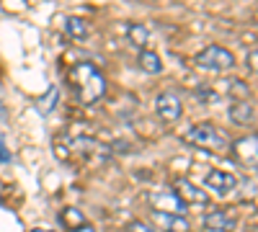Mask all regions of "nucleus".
Listing matches in <instances>:
<instances>
[{"instance_id": "f257e3e1", "label": "nucleus", "mask_w": 258, "mask_h": 232, "mask_svg": "<svg viewBox=\"0 0 258 232\" xmlns=\"http://www.w3.org/2000/svg\"><path fill=\"white\" fill-rule=\"evenodd\" d=\"M68 80H70L73 96L80 106H93L96 101H101L106 96V78L93 62H78V65H73V70L68 72Z\"/></svg>"}, {"instance_id": "f03ea898", "label": "nucleus", "mask_w": 258, "mask_h": 232, "mask_svg": "<svg viewBox=\"0 0 258 232\" xmlns=\"http://www.w3.org/2000/svg\"><path fill=\"white\" fill-rule=\"evenodd\" d=\"M183 139L194 147H202V150H209V152H225L230 147V139L222 129H217L214 124L209 121H202V124H194L191 129L183 134Z\"/></svg>"}, {"instance_id": "7ed1b4c3", "label": "nucleus", "mask_w": 258, "mask_h": 232, "mask_svg": "<svg viewBox=\"0 0 258 232\" xmlns=\"http://www.w3.org/2000/svg\"><path fill=\"white\" fill-rule=\"evenodd\" d=\"M194 65L202 70H212V72H227L235 67V54L222 44H209L194 57Z\"/></svg>"}, {"instance_id": "20e7f679", "label": "nucleus", "mask_w": 258, "mask_h": 232, "mask_svg": "<svg viewBox=\"0 0 258 232\" xmlns=\"http://www.w3.org/2000/svg\"><path fill=\"white\" fill-rule=\"evenodd\" d=\"M232 155L243 168L248 171H258V134H245L240 139H235L232 144Z\"/></svg>"}, {"instance_id": "39448f33", "label": "nucleus", "mask_w": 258, "mask_h": 232, "mask_svg": "<svg viewBox=\"0 0 258 232\" xmlns=\"http://www.w3.org/2000/svg\"><path fill=\"white\" fill-rule=\"evenodd\" d=\"M170 191H173V196H176L183 206H188V204L207 206V204H209V194H207V191H202L199 186H194V183H191V181H186V178H176V181H173V186H170Z\"/></svg>"}, {"instance_id": "423d86ee", "label": "nucleus", "mask_w": 258, "mask_h": 232, "mask_svg": "<svg viewBox=\"0 0 258 232\" xmlns=\"http://www.w3.org/2000/svg\"><path fill=\"white\" fill-rule=\"evenodd\" d=\"M155 114L160 116V121L173 124V121H178L181 114H183V103H181V98H178L173 91H165V93H160V96L155 98Z\"/></svg>"}, {"instance_id": "0eeeda50", "label": "nucleus", "mask_w": 258, "mask_h": 232, "mask_svg": "<svg viewBox=\"0 0 258 232\" xmlns=\"http://www.w3.org/2000/svg\"><path fill=\"white\" fill-rule=\"evenodd\" d=\"M150 222H153L155 232H188L191 224L183 214H170V212H158L153 209L150 212Z\"/></svg>"}, {"instance_id": "6e6552de", "label": "nucleus", "mask_w": 258, "mask_h": 232, "mask_svg": "<svg viewBox=\"0 0 258 232\" xmlns=\"http://www.w3.org/2000/svg\"><path fill=\"white\" fill-rule=\"evenodd\" d=\"M204 186L209 188V194L222 199V196H230L235 188H238V178L227 171H209L207 178H204Z\"/></svg>"}, {"instance_id": "1a4fd4ad", "label": "nucleus", "mask_w": 258, "mask_h": 232, "mask_svg": "<svg viewBox=\"0 0 258 232\" xmlns=\"http://www.w3.org/2000/svg\"><path fill=\"white\" fill-rule=\"evenodd\" d=\"M204 227L212 232H232L235 229V217L225 209H212V212L204 217Z\"/></svg>"}, {"instance_id": "9d476101", "label": "nucleus", "mask_w": 258, "mask_h": 232, "mask_svg": "<svg viewBox=\"0 0 258 232\" xmlns=\"http://www.w3.org/2000/svg\"><path fill=\"white\" fill-rule=\"evenodd\" d=\"M227 116L232 124H250V119H253L250 101H232V106L227 109Z\"/></svg>"}, {"instance_id": "9b49d317", "label": "nucleus", "mask_w": 258, "mask_h": 232, "mask_svg": "<svg viewBox=\"0 0 258 232\" xmlns=\"http://www.w3.org/2000/svg\"><path fill=\"white\" fill-rule=\"evenodd\" d=\"M137 65H140V70L147 72V75H158V72H163V62H160V57H158L155 52H150V49L137 52Z\"/></svg>"}, {"instance_id": "f8f14e48", "label": "nucleus", "mask_w": 258, "mask_h": 232, "mask_svg": "<svg viewBox=\"0 0 258 232\" xmlns=\"http://www.w3.org/2000/svg\"><path fill=\"white\" fill-rule=\"evenodd\" d=\"M64 34L73 36V39H85V36L91 34V26L85 24L83 18H75V16H73V18L64 21Z\"/></svg>"}, {"instance_id": "ddd939ff", "label": "nucleus", "mask_w": 258, "mask_h": 232, "mask_svg": "<svg viewBox=\"0 0 258 232\" xmlns=\"http://www.w3.org/2000/svg\"><path fill=\"white\" fill-rule=\"evenodd\" d=\"M126 36H129V41H132V47L135 49H145V44H147V29L142 26V24H135V26H129L126 29Z\"/></svg>"}, {"instance_id": "4468645a", "label": "nucleus", "mask_w": 258, "mask_h": 232, "mask_svg": "<svg viewBox=\"0 0 258 232\" xmlns=\"http://www.w3.org/2000/svg\"><path fill=\"white\" fill-rule=\"evenodd\" d=\"M59 219H62L64 224H68V229H75V227H80V224H85V222H88V219L83 217V212H80V209H73V206L62 209Z\"/></svg>"}, {"instance_id": "2eb2a0df", "label": "nucleus", "mask_w": 258, "mask_h": 232, "mask_svg": "<svg viewBox=\"0 0 258 232\" xmlns=\"http://www.w3.org/2000/svg\"><path fill=\"white\" fill-rule=\"evenodd\" d=\"M230 96H232V101H248L250 98V88L245 86L243 80H232L230 83Z\"/></svg>"}, {"instance_id": "dca6fc26", "label": "nucleus", "mask_w": 258, "mask_h": 232, "mask_svg": "<svg viewBox=\"0 0 258 232\" xmlns=\"http://www.w3.org/2000/svg\"><path fill=\"white\" fill-rule=\"evenodd\" d=\"M194 96H197L199 101H204V103H214V101H220V96L214 93V91H209L207 83H202V86L197 88V93H194Z\"/></svg>"}, {"instance_id": "f3484780", "label": "nucleus", "mask_w": 258, "mask_h": 232, "mask_svg": "<svg viewBox=\"0 0 258 232\" xmlns=\"http://www.w3.org/2000/svg\"><path fill=\"white\" fill-rule=\"evenodd\" d=\"M126 232H155V229H153V224H147L142 219H135V222L126 224Z\"/></svg>"}, {"instance_id": "a211bd4d", "label": "nucleus", "mask_w": 258, "mask_h": 232, "mask_svg": "<svg viewBox=\"0 0 258 232\" xmlns=\"http://www.w3.org/2000/svg\"><path fill=\"white\" fill-rule=\"evenodd\" d=\"M245 62H248V67H250L253 72H258V47L248 52V57H245Z\"/></svg>"}, {"instance_id": "6ab92c4d", "label": "nucleus", "mask_w": 258, "mask_h": 232, "mask_svg": "<svg viewBox=\"0 0 258 232\" xmlns=\"http://www.w3.org/2000/svg\"><path fill=\"white\" fill-rule=\"evenodd\" d=\"M70 232H98L91 222H85V224H80V227H75V229H70Z\"/></svg>"}, {"instance_id": "aec40b11", "label": "nucleus", "mask_w": 258, "mask_h": 232, "mask_svg": "<svg viewBox=\"0 0 258 232\" xmlns=\"http://www.w3.org/2000/svg\"><path fill=\"white\" fill-rule=\"evenodd\" d=\"M0 160H11V155L3 150V144H0Z\"/></svg>"}]
</instances>
